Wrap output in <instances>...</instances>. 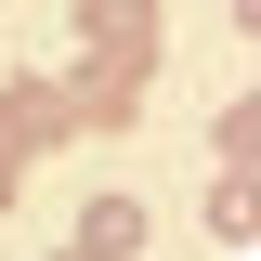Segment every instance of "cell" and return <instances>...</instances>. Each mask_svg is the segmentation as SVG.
Returning <instances> with one entry per match:
<instances>
[{
  "label": "cell",
  "instance_id": "cell-4",
  "mask_svg": "<svg viewBox=\"0 0 261 261\" xmlns=\"http://www.w3.org/2000/svg\"><path fill=\"white\" fill-rule=\"evenodd\" d=\"M144 79H157V65H118V53H92V65H79V79H65V105H79V118H130V105H144Z\"/></svg>",
  "mask_w": 261,
  "mask_h": 261
},
{
  "label": "cell",
  "instance_id": "cell-5",
  "mask_svg": "<svg viewBox=\"0 0 261 261\" xmlns=\"http://www.w3.org/2000/svg\"><path fill=\"white\" fill-rule=\"evenodd\" d=\"M209 235H222V248L261 235V170H222V183H209Z\"/></svg>",
  "mask_w": 261,
  "mask_h": 261
},
{
  "label": "cell",
  "instance_id": "cell-6",
  "mask_svg": "<svg viewBox=\"0 0 261 261\" xmlns=\"http://www.w3.org/2000/svg\"><path fill=\"white\" fill-rule=\"evenodd\" d=\"M209 144H222V170H261V79L222 105V130H209Z\"/></svg>",
  "mask_w": 261,
  "mask_h": 261
},
{
  "label": "cell",
  "instance_id": "cell-3",
  "mask_svg": "<svg viewBox=\"0 0 261 261\" xmlns=\"http://www.w3.org/2000/svg\"><path fill=\"white\" fill-rule=\"evenodd\" d=\"M79 248L92 261H144L157 248V209H144V196H92V209H79Z\"/></svg>",
  "mask_w": 261,
  "mask_h": 261
},
{
  "label": "cell",
  "instance_id": "cell-1",
  "mask_svg": "<svg viewBox=\"0 0 261 261\" xmlns=\"http://www.w3.org/2000/svg\"><path fill=\"white\" fill-rule=\"evenodd\" d=\"M79 39L118 53V65H157L170 53V0H79Z\"/></svg>",
  "mask_w": 261,
  "mask_h": 261
},
{
  "label": "cell",
  "instance_id": "cell-2",
  "mask_svg": "<svg viewBox=\"0 0 261 261\" xmlns=\"http://www.w3.org/2000/svg\"><path fill=\"white\" fill-rule=\"evenodd\" d=\"M65 130H79V105H65V92H39V79H13V92H0V157H13V170L53 157Z\"/></svg>",
  "mask_w": 261,
  "mask_h": 261
},
{
  "label": "cell",
  "instance_id": "cell-7",
  "mask_svg": "<svg viewBox=\"0 0 261 261\" xmlns=\"http://www.w3.org/2000/svg\"><path fill=\"white\" fill-rule=\"evenodd\" d=\"M235 39H261V0H235Z\"/></svg>",
  "mask_w": 261,
  "mask_h": 261
},
{
  "label": "cell",
  "instance_id": "cell-8",
  "mask_svg": "<svg viewBox=\"0 0 261 261\" xmlns=\"http://www.w3.org/2000/svg\"><path fill=\"white\" fill-rule=\"evenodd\" d=\"M13 183H27V170H13V157H0V209H13Z\"/></svg>",
  "mask_w": 261,
  "mask_h": 261
},
{
  "label": "cell",
  "instance_id": "cell-9",
  "mask_svg": "<svg viewBox=\"0 0 261 261\" xmlns=\"http://www.w3.org/2000/svg\"><path fill=\"white\" fill-rule=\"evenodd\" d=\"M65 261H92V248H65Z\"/></svg>",
  "mask_w": 261,
  "mask_h": 261
}]
</instances>
